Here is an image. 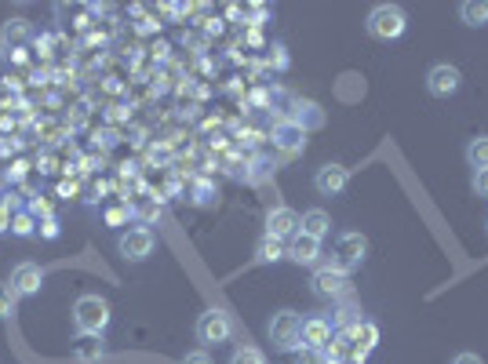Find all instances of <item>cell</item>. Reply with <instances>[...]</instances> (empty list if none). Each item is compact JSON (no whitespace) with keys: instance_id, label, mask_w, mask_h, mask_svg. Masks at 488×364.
<instances>
[{"instance_id":"1","label":"cell","mask_w":488,"mask_h":364,"mask_svg":"<svg viewBox=\"0 0 488 364\" xmlns=\"http://www.w3.org/2000/svg\"><path fill=\"white\" fill-rule=\"evenodd\" d=\"M73 325H77V336H99L109 328V303L102 295H81L73 303Z\"/></svg>"},{"instance_id":"2","label":"cell","mask_w":488,"mask_h":364,"mask_svg":"<svg viewBox=\"0 0 488 364\" xmlns=\"http://www.w3.org/2000/svg\"><path fill=\"white\" fill-rule=\"evenodd\" d=\"M364 29L372 40H383V44H390V40H401L404 29H408V19L397 4H375L364 19Z\"/></svg>"},{"instance_id":"3","label":"cell","mask_w":488,"mask_h":364,"mask_svg":"<svg viewBox=\"0 0 488 364\" xmlns=\"http://www.w3.org/2000/svg\"><path fill=\"white\" fill-rule=\"evenodd\" d=\"M364 255H368V237L357 233V230H347V233L335 237V248H332V263L328 266L350 277L364 263Z\"/></svg>"},{"instance_id":"4","label":"cell","mask_w":488,"mask_h":364,"mask_svg":"<svg viewBox=\"0 0 488 364\" xmlns=\"http://www.w3.org/2000/svg\"><path fill=\"white\" fill-rule=\"evenodd\" d=\"M267 332H270L277 350H295V346H303V317H299L295 310H277L270 317Z\"/></svg>"},{"instance_id":"5","label":"cell","mask_w":488,"mask_h":364,"mask_svg":"<svg viewBox=\"0 0 488 364\" xmlns=\"http://www.w3.org/2000/svg\"><path fill=\"white\" fill-rule=\"evenodd\" d=\"M234 336V317L227 313V310H204L201 317H197V343H204V346H219V343H227Z\"/></svg>"},{"instance_id":"6","label":"cell","mask_w":488,"mask_h":364,"mask_svg":"<svg viewBox=\"0 0 488 364\" xmlns=\"http://www.w3.org/2000/svg\"><path fill=\"white\" fill-rule=\"evenodd\" d=\"M154 245H157L154 230H149V226H132V230H124V233H121V240H117V252H121L128 263H142V259L154 255Z\"/></svg>"},{"instance_id":"7","label":"cell","mask_w":488,"mask_h":364,"mask_svg":"<svg viewBox=\"0 0 488 364\" xmlns=\"http://www.w3.org/2000/svg\"><path fill=\"white\" fill-rule=\"evenodd\" d=\"M460 88H463V73H460V66H452V62H437V66L427 69V92H430L434 99H452Z\"/></svg>"},{"instance_id":"8","label":"cell","mask_w":488,"mask_h":364,"mask_svg":"<svg viewBox=\"0 0 488 364\" xmlns=\"http://www.w3.org/2000/svg\"><path fill=\"white\" fill-rule=\"evenodd\" d=\"M347 186H350V168H343V165H321L317 168V175H314V190L321 193V197H340V193H347Z\"/></svg>"},{"instance_id":"9","label":"cell","mask_w":488,"mask_h":364,"mask_svg":"<svg viewBox=\"0 0 488 364\" xmlns=\"http://www.w3.org/2000/svg\"><path fill=\"white\" fill-rule=\"evenodd\" d=\"M314 292L321 299H347L350 295V277L340 273V270H332V266H321L314 273Z\"/></svg>"},{"instance_id":"10","label":"cell","mask_w":488,"mask_h":364,"mask_svg":"<svg viewBox=\"0 0 488 364\" xmlns=\"http://www.w3.org/2000/svg\"><path fill=\"white\" fill-rule=\"evenodd\" d=\"M44 288V270L36 266V263H19L15 270H12V292L19 295V299H29V295H36Z\"/></svg>"},{"instance_id":"11","label":"cell","mask_w":488,"mask_h":364,"mask_svg":"<svg viewBox=\"0 0 488 364\" xmlns=\"http://www.w3.org/2000/svg\"><path fill=\"white\" fill-rule=\"evenodd\" d=\"M299 222H303V215H299L295 208H270L267 212V237H277V240H292L299 233Z\"/></svg>"},{"instance_id":"12","label":"cell","mask_w":488,"mask_h":364,"mask_svg":"<svg viewBox=\"0 0 488 364\" xmlns=\"http://www.w3.org/2000/svg\"><path fill=\"white\" fill-rule=\"evenodd\" d=\"M292 125L295 128H303L307 135L310 132H317V128H324V109L314 102V99H295V106H292Z\"/></svg>"},{"instance_id":"13","label":"cell","mask_w":488,"mask_h":364,"mask_svg":"<svg viewBox=\"0 0 488 364\" xmlns=\"http://www.w3.org/2000/svg\"><path fill=\"white\" fill-rule=\"evenodd\" d=\"M274 150H281V153H303L307 150V132L303 128H295L292 120H281V125H274Z\"/></svg>"},{"instance_id":"14","label":"cell","mask_w":488,"mask_h":364,"mask_svg":"<svg viewBox=\"0 0 488 364\" xmlns=\"http://www.w3.org/2000/svg\"><path fill=\"white\" fill-rule=\"evenodd\" d=\"M288 259L299 263V266H317V259H321V240H314V237H307V233H295V237L288 240Z\"/></svg>"},{"instance_id":"15","label":"cell","mask_w":488,"mask_h":364,"mask_svg":"<svg viewBox=\"0 0 488 364\" xmlns=\"http://www.w3.org/2000/svg\"><path fill=\"white\" fill-rule=\"evenodd\" d=\"M33 40V26L26 22V19H8L4 26H0V48L4 52H19V48H26Z\"/></svg>"},{"instance_id":"16","label":"cell","mask_w":488,"mask_h":364,"mask_svg":"<svg viewBox=\"0 0 488 364\" xmlns=\"http://www.w3.org/2000/svg\"><path fill=\"white\" fill-rule=\"evenodd\" d=\"M328 339H332V325H328V320L324 317H307L303 320V346L307 350H324L328 346Z\"/></svg>"},{"instance_id":"17","label":"cell","mask_w":488,"mask_h":364,"mask_svg":"<svg viewBox=\"0 0 488 364\" xmlns=\"http://www.w3.org/2000/svg\"><path fill=\"white\" fill-rule=\"evenodd\" d=\"M299 233H307V237H314V240H324V237L332 233V215H328L324 208H310V212H303Z\"/></svg>"},{"instance_id":"18","label":"cell","mask_w":488,"mask_h":364,"mask_svg":"<svg viewBox=\"0 0 488 364\" xmlns=\"http://www.w3.org/2000/svg\"><path fill=\"white\" fill-rule=\"evenodd\" d=\"M281 259H288V245H284V240H277V237H262L259 248H255V263L270 266V263H281Z\"/></svg>"},{"instance_id":"19","label":"cell","mask_w":488,"mask_h":364,"mask_svg":"<svg viewBox=\"0 0 488 364\" xmlns=\"http://www.w3.org/2000/svg\"><path fill=\"white\" fill-rule=\"evenodd\" d=\"M460 19L470 29H484L488 26V0H463V4H460Z\"/></svg>"},{"instance_id":"20","label":"cell","mask_w":488,"mask_h":364,"mask_svg":"<svg viewBox=\"0 0 488 364\" xmlns=\"http://www.w3.org/2000/svg\"><path fill=\"white\" fill-rule=\"evenodd\" d=\"M102 353H106V346H102V339H99V336H81V339H77V346H73V357L84 360V364L102 360Z\"/></svg>"},{"instance_id":"21","label":"cell","mask_w":488,"mask_h":364,"mask_svg":"<svg viewBox=\"0 0 488 364\" xmlns=\"http://www.w3.org/2000/svg\"><path fill=\"white\" fill-rule=\"evenodd\" d=\"M467 165L477 172V168H488V135H477L467 142Z\"/></svg>"},{"instance_id":"22","label":"cell","mask_w":488,"mask_h":364,"mask_svg":"<svg viewBox=\"0 0 488 364\" xmlns=\"http://www.w3.org/2000/svg\"><path fill=\"white\" fill-rule=\"evenodd\" d=\"M36 226H41V222H36L33 212H15V215H12V233H15V237H33Z\"/></svg>"},{"instance_id":"23","label":"cell","mask_w":488,"mask_h":364,"mask_svg":"<svg viewBox=\"0 0 488 364\" xmlns=\"http://www.w3.org/2000/svg\"><path fill=\"white\" fill-rule=\"evenodd\" d=\"M230 364H267V353L255 350V346H241V350H234Z\"/></svg>"},{"instance_id":"24","label":"cell","mask_w":488,"mask_h":364,"mask_svg":"<svg viewBox=\"0 0 488 364\" xmlns=\"http://www.w3.org/2000/svg\"><path fill=\"white\" fill-rule=\"evenodd\" d=\"M135 215L142 219V226H149V222L161 219V205L157 200H142V205H135Z\"/></svg>"},{"instance_id":"25","label":"cell","mask_w":488,"mask_h":364,"mask_svg":"<svg viewBox=\"0 0 488 364\" xmlns=\"http://www.w3.org/2000/svg\"><path fill=\"white\" fill-rule=\"evenodd\" d=\"M15 303H19V295L12 292V285H0V320L15 313Z\"/></svg>"},{"instance_id":"26","label":"cell","mask_w":488,"mask_h":364,"mask_svg":"<svg viewBox=\"0 0 488 364\" xmlns=\"http://www.w3.org/2000/svg\"><path fill=\"white\" fill-rule=\"evenodd\" d=\"M470 186H474V193H477V197H488V168H477Z\"/></svg>"},{"instance_id":"27","label":"cell","mask_w":488,"mask_h":364,"mask_svg":"<svg viewBox=\"0 0 488 364\" xmlns=\"http://www.w3.org/2000/svg\"><path fill=\"white\" fill-rule=\"evenodd\" d=\"M41 237H48V240H55V237H59V219H55V215L41 219Z\"/></svg>"},{"instance_id":"28","label":"cell","mask_w":488,"mask_h":364,"mask_svg":"<svg viewBox=\"0 0 488 364\" xmlns=\"http://www.w3.org/2000/svg\"><path fill=\"white\" fill-rule=\"evenodd\" d=\"M128 215H132V208H114V212H106V222L121 226V222H128Z\"/></svg>"},{"instance_id":"29","label":"cell","mask_w":488,"mask_h":364,"mask_svg":"<svg viewBox=\"0 0 488 364\" xmlns=\"http://www.w3.org/2000/svg\"><path fill=\"white\" fill-rule=\"evenodd\" d=\"M182 364H212V357H208L204 350H194V353H186V357H182Z\"/></svg>"},{"instance_id":"30","label":"cell","mask_w":488,"mask_h":364,"mask_svg":"<svg viewBox=\"0 0 488 364\" xmlns=\"http://www.w3.org/2000/svg\"><path fill=\"white\" fill-rule=\"evenodd\" d=\"M12 99H15L12 85H8V80H0V106H12Z\"/></svg>"},{"instance_id":"31","label":"cell","mask_w":488,"mask_h":364,"mask_svg":"<svg viewBox=\"0 0 488 364\" xmlns=\"http://www.w3.org/2000/svg\"><path fill=\"white\" fill-rule=\"evenodd\" d=\"M0 230H12V208L0 200Z\"/></svg>"},{"instance_id":"32","label":"cell","mask_w":488,"mask_h":364,"mask_svg":"<svg viewBox=\"0 0 488 364\" xmlns=\"http://www.w3.org/2000/svg\"><path fill=\"white\" fill-rule=\"evenodd\" d=\"M452 364H484V360H481L477 353H456V357H452Z\"/></svg>"},{"instance_id":"33","label":"cell","mask_w":488,"mask_h":364,"mask_svg":"<svg viewBox=\"0 0 488 364\" xmlns=\"http://www.w3.org/2000/svg\"><path fill=\"white\" fill-rule=\"evenodd\" d=\"M274 62H277V66H281V69H284V66H288V55H284V48H281V44H277V48H274Z\"/></svg>"},{"instance_id":"34","label":"cell","mask_w":488,"mask_h":364,"mask_svg":"<svg viewBox=\"0 0 488 364\" xmlns=\"http://www.w3.org/2000/svg\"><path fill=\"white\" fill-rule=\"evenodd\" d=\"M299 364H321V360H317V357H307V360H299Z\"/></svg>"},{"instance_id":"35","label":"cell","mask_w":488,"mask_h":364,"mask_svg":"<svg viewBox=\"0 0 488 364\" xmlns=\"http://www.w3.org/2000/svg\"><path fill=\"white\" fill-rule=\"evenodd\" d=\"M484 230H488V219H484Z\"/></svg>"}]
</instances>
